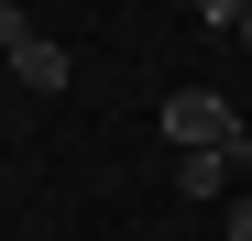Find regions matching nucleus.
Listing matches in <instances>:
<instances>
[{
	"instance_id": "obj_1",
	"label": "nucleus",
	"mask_w": 252,
	"mask_h": 241,
	"mask_svg": "<svg viewBox=\"0 0 252 241\" xmlns=\"http://www.w3.org/2000/svg\"><path fill=\"white\" fill-rule=\"evenodd\" d=\"M164 143H176V153H252L241 110L220 88H176V99H164Z\"/></svg>"
},
{
	"instance_id": "obj_5",
	"label": "nucleus",
	"mask_w": 252,
	"mask_h": 241,
	"mask_svg": "<svg viewBox=\"0 0 252 241\" xmlns=\"http://www.w3.org/2000/svg\"><path fill=\"white\" fill-rule=\"evenodd\" d=\"M230 241H252V197H230Z\"/></svg>"
},
{
	"instance_id": "obj_4",
	"label": "nucleus",
	"mask_w": 252,
	"mask_h": 241,
	"mask_svg": "<svg viewBox=\"0 0 252 241\" xmlns=\"http://www.w3.org/2000/svg\"><path fill=\"white\" fill-rule=\"evenodd\" d=\"M208 33H241V44H252V0H241V11H230V0H208Z\"/></svg>"
},
{
	"instance_id": "obj_3",
	"label": "nucleus",
	"mask_w": 252,
	"mask_h": 241,
	"mask_svg": "<svg viewBox=\"0 0 252 241\" xmlns=\"http://www.w3.org/2000/svg\"><path fill=\"white\" fill-rule=\"evenodd\" d=\"M241 176V153H176V197H220Z\"/></svg>"
},
{
	"instance_id": "obj_2",
	"label": "nucleus",
	"mask_w": 252,
	"mask_h": 241,
	"mask_svg": "<svg viewBox=\"0 0 252 241\" xmlns=\"http://www.w3.org/2000/svg\"><path fill=\"white\" fill-rule=\"evenodd\" d=\"M0 66H11L22 88H44V99H55L66 77H77V55H66V44H44V33H33V22L11 11V0H0Z\"/></svg>"
}]
</instances>
